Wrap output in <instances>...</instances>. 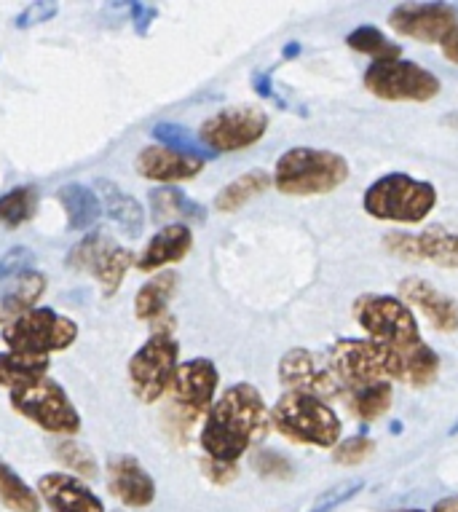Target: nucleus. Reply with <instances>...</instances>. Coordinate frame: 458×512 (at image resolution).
<instances>
[{
  "label": "nucleus",
  "instance_id": "nucleus-1",
  "mask_svg": "<svg viewBox=\"0 0 458 512\" xmlns=\"http://www.w3.org/2000/svg\"><path fill=\"white\" fill-rule=\"evenodd\" d=\"M266 400L252 384H234L217 397L201 427L199 443L215 462L236 464L252 445L268 435Z\"/></svg>",
  "mask_w": 458,
  "mask_h": 512
},
{
  "label": "nucleus",
  "instance_id": "nucleus-2",
  "mask_svg": "<svg viewBox=\"0 0 458 512\" xmlns=\"http://www.w3.org/2000/svg\"><path fill=\"white\" fill-rule=\"evenodd\" d=\"M327 362L341 381L343 395L378 381H405V352L373 338H338Z\"/></svg>",
  "mask_w": 458,
  "mask_h": 512
},
{
  "label": "nucleus",
  "instance_id": "nucleus-3",
  "mask_svg": "<svg viewBox=\"0 0 458 512\" xmlns=\"http://www.w3.org/2000/svg\"><path fill=\"white\" fill-rule=\"evenodd\" d=\"M346 177H349V161L341 153L300 145L279 156L271 180L276 191L287 196H322L341 188Z\"/></svg>",
  "mask_w": 458,
  "mask_h": 512
},
{
  "label": "nucleus",
  "instance_id": "nucleus-4",
  "mask_svg": "<svg viewBox=\"0 0 458 512\" xmlns=\"http://www.w3.org/2000/svg\"><path fill=\"white\" fill-rule=\"evenodd\" d=\"M268 416H271V427L292 443L319 445V448H335L341 443L343 424L338 413L317 397L284 392Z\"/></svg>",
  "mask_w": 458,
  "mask_h": 512
},
{
  "label": "nucleus",
  "instance_id": "nucleus-5",
  "mask_svg": "<svg viewBox=\"0 0 458 512\" xmlns=\"http://www.w3.org/2000/svg\"><path fill=\"white\" fill-rule=\"evenodd\" d=\"M365 212L386 223H421L437 207V188L426 180L392 172L365 191Z\"/></svg>",
  "mask_w": 458,
  "mask_h": 512
},
{
  "label": "nucleus",
  "instance_id": "nucleus-6",
  "mask_svg": "<svg viewBox=\"0 0 458 512\" xmlns=\"http://www.w3.org/2000/svg\"><path fill=\"white\" fill-rule=\"evenodd\" d=\"M11 408L51 435H78L81 432V413L75 411L73 400L57 381L49 376L27 381L22 387L9 389Z\"/></svg>",
  "mask_w": 458,
  "mask_h": 512
},
{
  "label": "nucleus",
  "instance_id": "nucleus-7",
  "mask_svg": "<svg viewBox=\"0 0 458 512\" xmlns=\"http://www.w3.org/2000/svg\"><path fill=\"white\" fill-rule=\"evenodd\" d=\"M351 311H354L359 328L378 344L392 346L400 352H408V349L421 344L416 314L397 295H359Z\"/></svg>",
  "mask_w": 458,
  "mask_h": 512
},
{
  "label": "nucleus",
  "instance_id": "nucleus-8",
  "mask_svg": "<svg viewBox=\"0 0 458 512\" xmlns=\"http://www.w3.org/2000/svg\"><path fill=\"white\" fill-rule=\"evenodd\" d=\"M78 338V325L54 309H33L3 328V344L9 352L49 357L51 352H65Z\"/></svg>",
  "mask_w": 458,
  "mask_h": 512
},
{
  "label": "nucleus",
  "instance_id": "nucleus-9",
  "mask_svg": "<svg viewBox=\"0 0 458 512\" xmlns=\"http://www.w3.org/2000/svg\"><path fill=\"white\" fill-rule=\"evenodd\" d=\"M180 365V344L175 336H153L132 354L129 360V387L140 403H159L172 387V378Z\"/></svg>",
  "mask_w": 458,
  "mask_h": 512
},
{
  "label": "nucleus",
  "instance_id": "nucleus-10",
  "mask_svg": "<svg viewBox=\"0 0 458 512\" xmlns=\"http://www.w3.org/2000/svg\"><path fill=\"white\" fill-rule=\"evenodd\" d=\"M365 89L386 102H429L440 94V78L408 59L373 62L365 70Z\"/></svg>",
  "mask_w": 458,
  "mask_h": 512
},
{
  "label": "nucleus",
  "instance_id": "nucleus-11",
  "mask_svg": "<svg viewBox=\"0 0 458 512\" xmlns=\"http://www.w3.org/2000/svg\"><path fill=\"white\" fill-rule=\"evenodd\" d=\"M65 263L75 271H92V277L100 282L102 295L113 298L124 282L126 271L132 269L134 258L132 252L113 242L110 236H105L102 231H92L75 244Z\"/></svg>",
  "mask_w": 458,
  "mask_h": 512
},
{
  "label": "nucleus",
  "instance_id": "nucleus-12",
  "mask_svg": "<svg viewBox=\"0 0 458 512\" xmlns=\"http://www.w3.org/2000/svg\"><path fill=\"white\" fill-rule=\"evenodd\" d=\"M268 132V116L255 105L225 108L209 116L199 129V140L204 148L215 153H236L250 148Z\"/></svg>",
  "mask_w": 458,
  "mask_h": 512
},
{
  "label": "nucleus",
  "instance_id": "nucleus-13",
  "mask_svg": "<svg viewBox=\"0 0 458 512\" xmlns=\"http://www.w3.org/2000/svg\"><path fill=\"white\" fill-rule=\"evenodd\" d=\"M217 384H220V370L207 357H196V360L177 365L169 395L175 403V413L183 416V424H191L212 411Z\"/></svg>",
  "mask_w": 458,
  "mask_h": 512
},
{
  "label": "nucleus",
  "instance_id": "nucleus-14",
  "mask_svg": "<svg viewBox=\"0 0 458 512\" xmlns=\"http://www.w3.org/2000/svg\"><path fill=\"white\" fill-rule=\"evenodd\" d=\"M279 381L287 392L317 397V400H335L343 397L341 381L335 378L330 362L309 349H290L279 360Z\"/></svg>",
  "mask_w": 458,
  "mask_h": 512
},
{
  "label": "nucleus",
  "instance_id": "nucleus-15",
  "mask_svg": "<svg viewBox=\"0 0 458 512\" xmlns=\"http://www.w3.org/2000/svg\"><path fill=\"white\" fill-rule=\"evenodd\" d=\"M389 25L397 35L442 46L458 30V11L445 3H408L392 11Z\"/></svg>",
  "mask_w": 458,
  "mask_h": 512
},
{
  "label": "nucleus",
  "instance_id": "nucleus-16",
  "mask_svg": "<svg viewBox=\"0 0 458 512\" xmlns=\"http://www.w3.org/2000/svg\"><path fill=\"white\" fill-rule=\"evenodd\" d=\"M108 491L132 510H142L156 502V480L132 454L116 456L108 462Z\"/></svg>",
  "mask_w": 458,
  "mask_h": 512
},
{
  "label": "nucleus",
  "instance_id": "nucleus-17",
  "mask_svg": "<svg viewBox=\"0 0 458 512\" xmlns=\"http://www.w3.org/2000/svg\"><path fill=\"white\" fill-rule=\"evenodd\" d=\"M38 499L51 512H105V504L86 480L67 472H46L38 478Z\"/></svg>",
  "mask_w": 458,
  "mask_h": 512
},
{
  "label": "nucleus",
  "instance_id": "nucleus-18",
  "mask_svg": "<svg viewBox=\"0 0 458 512\" xmlns=\"http://www.w3.org/2000/svg\"><path fill=\"white\" fill-rule=\"evenodd\" d=\"M134 167H137V175L145 177V180L172 185L193 180L204 169V161L164 148V145H148L137 153Z\"/></svg>",
  "mask_w": 458,
  "mask_h": 512
},
{
  "label": "nucleus",
  "instance_id": "nucleus-19",
  "mask_svg": "<svg viewBox=\"0 0 458 512\" xmlns=\"http://www.w3.org/2000/svg\"><path fill=\"white\" fill-rule=\"evenodd\" d=\"M402 301L424 314L434 328L442 333H456L458 330V303L450 295L440 293L432 282L410 277L400 285Z\"/></svg>",
  "mask_w": 458,
  "mask_h": 512
},
{
  "label": "nucleus",
  "instance_id": "nucleus-20",
  "mask_svg": "<svg viewBox=\"0 0 458 512\" xmlns=\"http://www.w3.org/2000/svg\"><path fill=\"white\" fill-rule=\"evenodd\" d=\"M46 287H49L46 274L35 269L3 282V287H0V325L6 328L27 311L38 309V301L46 293Z\"/></svg>",
  "mask_w": 458,
  "mask_h": 512
},
{
  "label": "nucleus",
  "instance_id": "nucleus-21",
  "mask_svg": "<svg viewBox=\"0 0 458 512\" xmlns=\"http://www.w3.org/2000/svg\"><path fill=\"white\" fill-rule=\"evenodd\" d=\"M193 247V231L185 223H175V226H164L159 234L153 236L145 250L137 258V269L145 271V274H153V271L164 269L169 263L183 261L185 255L191 252Z\"/></svg>",
  "mask_w": 458,
  "mask_h": 512
},
{
  "label": "nucleus",
  "instance_id": "nucleus-22",
  "mask_svg": "<svg viewBox=\"0 0 458 512\" xmlns=\"http://www.w3.org/2000/svg\"><path fill=\"white\" fill-rule=\"evenodd\" d=\"M94 194L100 199L102 212L108 215L113 223L124 228V234L129 236H140L142 228H145V210L142 204L134 199V196L124 194L113 180H97L94 183Z\"/></svg>",
  "mask_w": 458,
  "mask_h": 512
},
{
  "label": "nucleus",
  "instance_id": "nucleus-23",
  "mask_svg": "<svg viewBox=\"0 0 458 512\" xmlns=\"http://www.w3.org/2000/svg\"><path fill=\"white\" fill-rule=\"evenodd\" d=\"M57 202L67 215L70 231H89L100 220L102 207L94 188H86L81 183H67L57 191Z\"/></svg>",
  "mask_w": 458,
  "mask_h": 512
},
{
  "label": "nucleus",
  "instance_id": "nucleus-24",
  "mask_svg": "<svg viewBox=\"0 0 458 512\" xmlns=\"http://www.w3.org/2000/svg\"><path fill=\"white\" fill-rule=\"evenodd\" d=\"M177 282H180V277H177L175 271H161L156 277H150L134 295V314H137V319L153 322L161 314H167L169 301H172V295L177 290Z\"/></svg>",
  "mask_w": 458,
  "mask_h": 512
},
{
  "label": "nucleus",
  "instance_id": "nucleus-25",
  "mask_svg": "<svg viewBox=\"0 0 458 512\" xmlns=\"http://www.w3.org/2000/svg\"><path fill=\"white\" fill-rule=\"evenodd\" d=\"M150 218L175 226L177 220H204L201 204L191 202L180 188H156L150 191Z\"/></svg>",
  "mask_w": 458,
  "mask_h": 512
},
{
  "label": "nucleus",
  "instance_id": "nucleus-26",
  "mask_svg": "<svg viewBox=\"0 0 458 512\" xmlns=\"http://www.w3.org/2000/svg\"><path fill=\"white\" fill-rule=\"evenodd\" d=\"M271 175H268L266 169H252L247 175L236 177L231 183L225 185L223 191L215 196V210L217 212H236L242 210L244 204L252 202L255 196H260L263 191L271 188Z\"/></svg>",
  "mask_w": 458,
  "mask_h": 512
},
{
  "label": "nucleus",
  "instance_id": "nucleus-27",
  "mask_svg": "<svg viewBox=\"0 0 458 512\" xmlns=\"http://www.w3.org/2000/svg\"><path fill=\"white\" fill-rule=\"evenodd\" d=\"M346 403H349V411L357 416L359 421H370L381 419L389 408H392L394 400V387L389 381H378V384H370V387L362 389H351L346 392Z\"/></svg>",
  "mask_w": 458,
  "mask_h": 512
},
{
  "label": "nucleus",
  "instance_id": "nucleus-28",
  "mask_svg": "<svg viewBox=\"0 0 458 512\" xmlns=\"http://www.w3.org/2000/svg\"><path fill=\"white\" fill-rule=\"evenodd\" d=\"M416 239L421 261H432L434 266H445V269H458V234L442 226H432L421 231Z\"/></svg>",
  "mask_w": 458,
  "mask_h": 512
},
{
  "label": "nucleus",
  "instance_id": "nucleus-29",
  "mask_svg": "<svg viewBox=\"0 0 458 512\" xmlns=\"http://www.w3.org/2000/svg\"><path fill=\"white\" fill-rule=\"evenodd\" d=\"M49 373V357L0 352V387H22L27 381L43 378Z\"/></svg>",
  "mask_w": 458,
  "mask_h": 512
},
{
  "label": "nucleus",
  "instance_id": "nucleus-30",
  "mask_svg": "<svg viewBox=\"0 0 458 512\" xmlns=\"http://www.w3.org/2000/svg\"><path fill=\"white\" fill-rule=\"evenodd\" d=\"M0 502L6 504L11 512H38L41 499L38 491L27 486L25 478H19L9 464L0 459Z\"/></svg>",
  "mask_w": 458,
  "mask_h": 512
},
{
  "label": "nucleus",
  "instance_id": "nucleus-31",
  "mask_svg": "<svg viewBox=\"0 0 458 512\" xmlns=\"http://www.w3.org/2000/svg\"><path fill=\"white\" fill-rule=\"evenodd\" d=\"M153 140H159V145H164V148L193 156V159L207 161L215 156L209 148H204L199 137H193V132H188L183 124H175V121H159L153 126Z\"/></svg>",
  "mask_w": 458,
  "mask_h": 512
},
{
  "label": "nucleus",
  "instance_id": "nucleus-32",
  "mask_svg": "<svg viewBox=\"0 0 458 512\" xmlns=\"http://www.w3.org/2000/svg\"><path fill=\"white\" fill-rule=\"evenodd\" d=\"M38 207V191L33 185H19L9 194L0 196V226L19 228L35 215Z\"/></svg>",
  "mask_w": 458,
  "mask_h": 512
},
{
  "label": "nucleus",
  "instance_id": "nucleus-33",
  "mask_svg": "<svg viewBox=\"0 0 458 512\" xmlns=\"http://www.w3.org/2000/svg\"><path fill=\"white\" fill-rule=\"evenodd\" d=\"M346 43H349L354 51H359V54H367L373 62H386V59L402 57L400 46L389 41L378 27H357V30L346 38Z\"/></svg>",
  "mask_w": 458,
  "mask_h": 512
},
{
  "label": "nucleus",
  "instance_id": "nucleus-34",
  "mask_svg": "<svg viewBox=\"0 0 458 512\" xmlns=\"http://www.w3.org/2000/svg\"><path fill=\"white\" fill-rule=\"evenodd\" d=\"M54 459H57L62 467L67 470V475H75V478H97V459H94V454L86 448L84 443H75V440H70V437H65V440H59L57 445H54Z\"/></svg>",
  "mask_w": 458,
  "mask_h": 512
},
{
  "label": "nucleus",
  "instance_id": "nucleus-35",
  "mask_svg": "<svg viewBox=\"0 0 458 512\" xmlns=\"http://www.w3.org/2000/svg\"><path fill=\"white\" fill-rule=\"evenodd\" d=\"M440 373V357L424 341L405 352V381L413 387H429Z\"/></svg>",
  "mask_w": 458,
  "mask_h": 512
},
{
  "label": "nucleus",
  "instance_id": "nucleus-36",
  "mask_svg": "<svg viewBox=\"0 0 458 512\" xmlns=\"http://www.w3.org/2000/svg\"><path fill=\"white\" fill-rule=\"evenodd\" d=\"M252 467L258 475L271 480H287L292 478V462L279 451H271V448H260L258 454L252 456Z\"/></svg>",
  "mask_w": 458,
  "mask_h": 512
},
{
  "label": "nucleus",
  "instance_id": "nucleus-37",
  "mask_svg": "<svg viewBox=\"0 0 458 512\" xmlns=\"http://www.w3.org/2000/svg\"><path fill=\"white\" fill-rule=\"evenodd\" d=\"M375 451V443L367 435H357L349 437V440H343L333 448V459L343 467H354V464H362L367 456Z\"/></svg>",
  "mask_w": 458,
  "mask_h": 512
},
{
  "label": "nucleus",
  "instance_id": "nucleus-38",
  "mask_svg": "<svg viewBox=\"0 0 458 512\" xmlns=\"http://www.w3.org/2000/svg\"><path fill=\"white\" fill-rule=\"evenodd\" d=\"M35 255L27 247H14L3 258H0V282H9V279L25 274L33 266Z\"/></svg>",
  "mask_w": 458,
  "mask_h": 512
},
{
  "label": "nucleus",
  "instance_id": "nucleus-39",
  "mask_svg": "<svg viewBox=\"0 0 458 512\" xmlns=\"http://www.w3.org/2000/svg\"><path fill=\"white\" fill-rule=\"evenodd\" d=\"M384 244H386V250L392 252V255H397V258H405V261H421L416 236L394 231V234H386Z\"/></svg>",
  "mask_w": 458,
  "mask_h": 512
},
{
  "label": "nucleus",
  "instance_id": "nucleus-40",
  "mask_svg": "<svg viewBox=\"0 0 458 512\" xmlns=\"http://www.w3.org/2000/svg\"><path fill=\"white\" fill-rule=\"evenodd\" d=\"M201 470H204V475H207L215 486H228V483H234V480L239 478V467H236V464L215 462V459H209V456L201 459Z\"/></svg>",
  "mask_w": 458,
  "mask_h": 512
},
{
  "label": "nucleus",
  "instance_id": "nucleus-41",
  "mask_svg": "<svg viewBox=\"0 0 458 512\" xmlns=\"http://www.w3.org/2000/svg\"><path fill=\"white\" fill-rule=\"evenodd\" d=\"M59 6L57 3H51V0H46V3H33V6H27L22 14L17 17V27L19 30H27V27L38 25V22H49V19L57 17Z\"/></svg>",
  "mask_w": 458,
  "mask_h": 512
},
{
  "label": "nucleus",
  "instance_id": "nucleus-42",
  "mask_svg": "<svg viewBox=\"0 0 458 512\" xmlns=\"http://www.w3.org/2000/svg\"><path fill=\"white\" fill-rule=\"evenodd\" d=\"M362 488V483H349V486H341V488H333L330 494H325L322 499H319L317 504H314V510L311 512H330L333 507H338L341 502H346L349 496H354Z\"/></svg>",
  "mask_w": 458,
  "mask_h": 512
},
{
  "label": "nucleus",
  "instance_id": "nucleus-43",
  "mask_svg": "<svg viewBox=\"0 0 458 512\" xmlns=\"http://www.w3.org/2000/svg\"><path fill=\"white\" fill-rule=\"evenodd\" d=\"M129 14H132V22H134V30H137V35H145L148 33L150 22L156 19V6L132 3V6H129Z\"/></svg>",
  "mask_w": 458,
  "mask_h": 512
},
{
  "label": "nucleus",
  "instance_id": "nucleus-44",
  "mask_svg": "<svg viewBox=\"0 0 458 512\" xmlns=\"http://www.w3.org/2000/svg\"><path fill=\"white\" fill-rule=\"evenodd\" d=\"M442 54H445V59H450L453 65H458V30L450 35L448 41L442 43Z\"/></svg>",
  "mask_w": 458,
  "mask_h": 512
},
{
  "label": "nucleus",
  "instance_id": "nucleus-45",
  "mask_svg": "<svg viewBox=\"0 0 458 512\" xmlns=\"http://www.w3.org/2000/svg\"><path fill=\"white\" fill-rule=\"evenodd\" d=\"M434 512H458V499H445L434 504Z\"/></svg>",
  "mask_w": 458,
  "mask_h": 512
},
{
  "label": "nucleus",
  "instance_id": "nucleus-46",
  "mask_svg": "<svg viewBox=\"0 0 458 512\" xmlns=\"http://www.w3.org/2000/svg\"><path fill=\"white\" fill-rule=\"evenodd\" d=\"M284 54H287V57H292V54H298V46H287V49H284Z\"/></svg>",
  "mask_w": 458,
  "mask_h": 512
},
{
  "label": "nucleus",
  "instance_id": "nucleus-47",
  "mask_svg": "<svg viewBox=\"0 0 458 512\" xmlns=\"http://www.w3.org/2000/svg\"><path fill=\"white\" fill-rule=\"evenodd\" d=\"M450 432H453V435H456V432H458V424H456V427H453V429H450Z\"/></svg>",
  "mask_w": 458,
  "mask_h": 512
},
{
  "label": "nucleus",
  "instance_id": "nucleus-48",
  "mask_svg": "<svg viewBox=\"0 0 458 512\" xmlns=\"http://www.w3.org/2000/svg\"><path fill=\"white\" fill-rule=\"evenodd\" d=\"M402 512H424V510H402Z\"/></svg>",
  "mask_w": 458,
  "mask_h": 512
}]
</instances>
